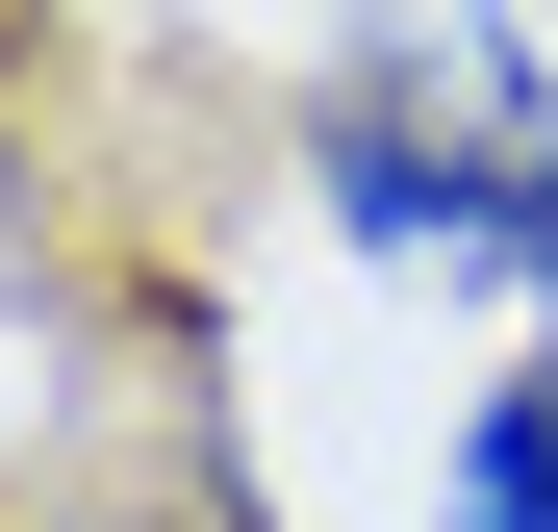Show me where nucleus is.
<instances>
[{"instance_id":"3","label":"nucleus","mask_w":558,"mask_h":532,"mask_svg":"<svg viewBox=\"0 0 558 532\" xmlns=\"http://www.w3.org/2000/svg\"><path fill=\"white\" fill-rule=\"evenodd\" d=\"M533 381H558V305H533Z\"/></svg>"},{"instance_id":"2","label":"nucleus","mask_w":558,"mask_h":532,"mask_svg":"<svg viewBox=\"0 0 558 532\" xmlns=\"http://www.w3.org/2000/svg\"><path fill=\"white\" fill-rule=\"evenodd\" d=\"M432 532H558V381H483L432 431Z\"/></svg>"},{"instance_id":"1","label":"nucleus","mask_w":558,"mask_h":532,"mask_svg":"<svg viewBox=\"0 0 558 532\" xmlns=\"http://www.w3.org/2000/svg\"><path fill=\"white\" fill-rule=\"evenodd\" d=\"M305 203H330V253H381V280H533L558 305V127L533 102H330V152H305Z\"/></svg>"}]
</instances>
